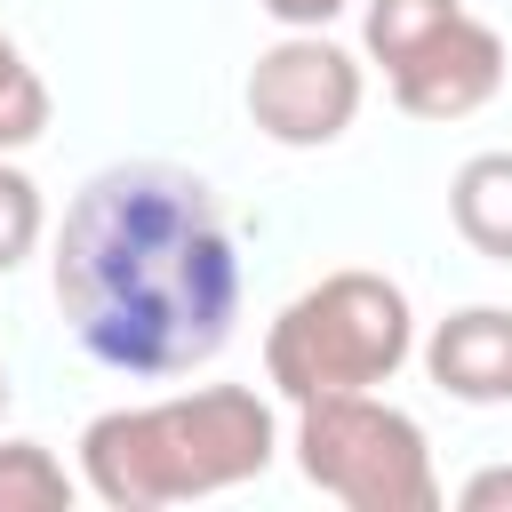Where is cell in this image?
<instances>
[{"label":"cell","instance_id":"obj_1","mask_svg":"<svg viewBox=\"0 0 512 512\" xmlns=\"http://www.w3.org/2000/svg\"><path fill=\"white\" fill-rule=\"evenodd\" d=\"M56 304L88 360L120 376H184L240 320V248L208 176L176 160L96 168L56 232Z\"/></svg>","mask_w":512,"mask_h":512},{"label":"cell","instance_id":"obj_2","mask_svg":"<svg viewBox=\"0 0 512 512\" xmlns=\"http://www.w3.org/2000/svg\"><path fill=\"white\" fill-rule=\"evenodd\" d=\"M280 456V416L248 384H200L144 408H104L80 432V488L112 512L224 496Z\"/></svg>","mask_w":512,"mask_h":512},{"label":"cell","instance_id":"obj_3","mask_svg":"<svg viewBox=\"0 0 512 512\" xmlns=\"http://www.w3.org/2000/svg\"><path fill=\"white\" fill-rule=\"evenodd\" d=\"M408 352H416V312H408L400 280L360 272V264L312 280L264 328V376L280 384V400L376 392L408 368Z\"/></svg>","mask_w":512,"mask_h":512},{"label":"cell","instance_id":"obj_4","mask_svg":"<svg viewBox=\"0 0 512 512\" xmlns=\"http://www.w3.org/2000/svg\"><path fill=\"white\" fill-rule=\"evenodd\" d=\"M296 472L352 512H432L440 504L424 424L376 392L296 400Z\"/></svg>","mask_w":512,"mask_h":512},{"label":"cell","instance_id":"obj_5","mask_svg":"<svg viewBox=\"0 0 512 512\" xmlns=\"http://www.w3.org/2000/svg\"><path fill=\"white\" fill-rule=\"evenodd\" d=\"M360 56L336 48L328 32H280L256 64H248V120L288 144V152H320L360 120Z\"/></svg>","mask_w":512,"mask_h":512},{"label":"cell","instance_id":"obj_6","mask_svg":"<svg viewBox=\"0 0 512 512\" xmlns=\"http://www.w3.org/2000/svg\"><path fill=\"white\" fill-rule=\"evenodd\" d=\"M384 80L408 120H464L504 88V40H496V24L456 8L440 32H424L408 56H392Z\"/></svg>","mask_w":512,"mask_h":512},{"label":"cell","instance_id":"obj_7","mask_svg":"<svg viewBox=\"0 0 512 512\" xmlns=\"http://www.w3.org/2000/svg\"><path fill=\"white\" fill-rule=\"evenodd\" d=\"M424 368L448 400H472V408H496L512 400V312L504 304H464L432 328L424 344Z\"/></svg>","mask_w":512,"mask_h":512},{"label":"cell","instance_id":"obj_8","mask_svg":"<svg viewBox=\"0 0 512 512\" xmlns=\"http://www.w3.org/2000/svg\"><path fill=\"white\" fill-rule=\"evenodd\" d=\"M448 216L464 248H480L488 264H512V152H472L448 184Z\"/></svg>","mask_w":512,"mask_h":512},{"label":"cell","instance_id":"obj_9","mask_svg":"<svg viewBox=\"0 0 512 512\" xmlns=\"http://www.w3.org/2000/svg\"><path fill=\"white\" fill-rule=\"evenodd\" d=\"M80 480L40 440H0V512H72Z\"/></svg>","mask_w":512,"mask_h":512},{"label":"cell","instance_id":"obj_10","mask_svg":"<svg viewBox=\"0 0 512 512\" xmlns=\"http://www.w3.org/2000/svg\"><path fill=\"white\" fill-rule=\"evenodd\" d=\"M40 128H48V80L24 64V48L0 32V152H24V144H40Z\"/></svg>","mask_w":512,"mask_h":512},{"label":"cell","instance_id":"obj_11","mask_svg":"<svg viewBox=\"0 0 512 512\" xmlns=\"http://www.w3.org/2000/svg\"><path fill=\"white\" fill-rule=\"evenodd\" d=\"M448 16H456V0H368V8H360V40H368L376 64H392V56H408L424 32H440Z\"/></svg>","mask_w":512,"mask_h":512},{"label":"cell","instance_id":"obj_12","mask_svg":"<svg viewBox=\"0 0 512 512\" xmlns=\"http://www.w3.org/2000/svg\"><path fill=\"white\" fill-rule=\"evenodd\" d=\"M40 232H48L40 184H32L24 168H8V160H0V272H16V264L40 248Z\"/></svg>","mask_w":512,"mask_h":512},{"label":"cell","instance_id":"obj_13","mask_svg":"<svg viewBox=\"0 0 512 512\" xmlns=\"http://www.w3.org/2000/svg\"><path fill=\"white\" fill-rule=\"evenodd\" d=\"M272 8V24H288V32H328L352 0H264Z\"/></svg>","mask_w":512,"mask_h":512},{"label":"cell","instance_id":"obj_14","mask_svg":"<svg viewBox=\"0 0 512 512\" xmlns=\"http://www.w3.org/2000/svg\"><path fill=\"white\" fill-rule=\"evenodd\" d=\"M512 504V464H488L464 480V512H504Z\"/></svg>","mask_w":512,"mask_h":512},{"label":"cell","instance_id":"obj_15","mask_svg":"<svg viewBox=\"0 0 512 512\" xmlns=\"http://www.w3.org/2000/svg\"><path fill=\"white\" fill-rule=\"evenodd\" d=\"M0 416H8V368H0Z\"/></svg>","mask_w":512,"mask_h":512}]
</instances>
